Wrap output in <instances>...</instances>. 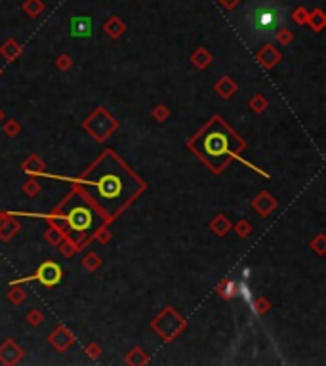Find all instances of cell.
I'll use <instances>...</instances> for the list:
<instances>
[{"instance_id": "cell-37", "label": "cell", "mask_w": 326, "mask_h": 366, "mask_svg": "<svg viewBox=\"0 0 326 366\" xmlns=\"http://www.w3.org/2000/svg\"><path fill=\"white\" fill-rule=\"evenodd\" d=\"M307 17H309V10L305 6H298V8L292 10V21L296 25H300V27H304L305 23H307Z\"/></svg>"}, {"instance_id": "cell-23", "label": "cell", "mask_w": 326, "mask_h": 366, "mask_svg": "<svg viewBox=\"0 0 326 366\" xmlns=\"http://www.w3.org/2000/svg\"><path fill=\"white\" fill-rule=\"evenodd\" d=\"M19 231H21V223H19V221L10 214L8 221H6V223L2 225V229H0V240L8 242V240H11V238L15 237Z\"/></svg>"}, {"instance_id": "cell-6", "label": "cell", "mask_w": 326, "mask_h": 366, "mask_svg": "<svg viewBox=\"0 0 326 366\" xmlns=\"http://www.w3.org/2000/svg\"><path fill=\"white\" fill-rule=\"evenodd\" d=\"M149 326H151V330L159 336V338H163V342L172 344L177 336L185 332L187 321H185L179 313L175 311L172 305H166L163 311L159 313L151 323H149Z\"/></svg>"}, {"instance_id": "cell-16", "label": "cell", "mask_w": 326, "mask_h": 366, "mask_svg": "<svg viewBox=\"0 0 326 366\" xmlns=\"http://www.w3.org/2000/svg\"><path fill=\"white\" fill-rule=\"evenodd\" d=\"M189 61L195 65L198 71H204V69H208V67L212 65V61H214V55H212V52H210L208 48H204V46H198V48H195V50L191 52V55H189Z\"/></svg>"}, {"instance_id": "cell-40", "label": "cell", "mask_w": 326, "mask_h": 366, "mask_svg": "<svg viewBox=\"0 0 326 366\" xmlns=\"http://www.w3.org/2000/svg\"><path fill=\"white\" fill-rule=\"evenodd\" d=\"M57 250H59V254H61V256H63V258H73V256H75L76 254V250H75V246H73V244H71V242H69V240H61V244H59V246H57Z\"/></svg>"}, {"instance_id": "cell-8", "label": "cell", "mask_w": 326, "mask_h": 366, "mask_svg": "<svg viewBox=\"0 0 326 366\" xmlns=\"http://www.w3.org/2000/svg\"><path fill=\"white\" fill-rule=\"evenodd\" d=\"M76 342L75 332L65 326V324H57L54 330L48 334V344L52 349H55L57 353H67V349H71Z\"/></svg>"}, {"instance_id": "cell-12", "label": "cell", "mask_w": 326, "mask_h": 366, "mask_svg": "<svg viewBox=\"0 0 326 366\" xmlns=\"http://www.w3.org/2000/svg\"><path fill=\"white\" fill-rule=\"evenodd\" d=\"M69 32H71L73 38H90L92 36V17H88V15L71 17Z\"/></svg>"}, {"instance_id": "cell-10", "label": "cell", "mask_w": 326, "mask_h": 366, "mask_svg": "<svg viewBox=\"0 0 326 366\" xmlns=\"http://www.w3.org/2000/svg\"><path fill=\"white\" fill-rule=\"evenodd\" d=\"M23 355H25L23 347L13 338H6L0 344V365H6V366L17 365L23 359Z\"/></svg>"}, {"instance_id": "cell-13", "label": "cell", "mask_w": 326, "mask_h": 366, "mask_svg": "<svg viewBox=\"0 0 326 366\" xmlns=\"http://www.w3.org/2000/svg\"><path fill=\"white\" fill-rule=\"evenodd\" d=\"M23 55V46L15 38H8L0 44V57L6 61V63H13L17 61Z\"/></svg>"}, {"instance_id": "cell-42", "label": "cell", "mask_w": 326, "mask_h": 366, "mask_svg": "<svg viewBox=\"0 0 326 366\" xmlns=\"http://www.w3.org/2000/svg\"><path fill=\"white\" fill-rule=\"evenodd\" d=\"M239 294H242V296H244V300H246V302H250V300H252L250 290H248V286H246L244 282H239Z\"/></svg>"}, {"instance_id": "cell-43", "label": "cell", "mask_w": 326, "mask_h": 366, "mask_svg": "<svg viewBox=\"0 0 326 366\" xmlns=\"http://www.w3.org/2000/svg\"><path fill=\"white\" fill-rule=\"evenodd\" d=\"M8 217H10V212H4V210H0V229H2V225L8 221Z\"/></svg>"}, {"instance_id": "cell-20", "label": "cell", "mask_w": 326, "mask_h": 366, "mask_svg": "<svg viewBox=\"0 0 326 366\" xmlns=\"http://www.w3.org/2000/svg\"><path fill=\"white\" fill-rule=\"evenodd\" d=\"M124 363H126L128 366H147L149 363H151V355H149L143 347L136 345V347H132L130 351L126 353Z\"/></svg>"}, {"instance_id": "cell-39", "label": "cell", "mask_w": 326, "mask_h": 366, "mask_svg": "<svg viewBox=\"0 0 326 366\" xmlns=\"http://www.w3.org/2000/svg\"><path fill=\"white\" fill-rule=\"evenodd\" d=\"M55 67L59 69V71H63V73H67L71 67H73V57L67 54H59L57 57H55Z\"/></svg>"}, {"instance_id": "cell-30", "label": "cell", "mask_w": 326, "mask_h": 366, "mask_svg": "<svg viewBox=\"0 0 326 366\" xmlns=\"http://www.w3.org/2000/svg\"><path fill=\"white\" fill-rule=\"evenodd\" d=\"M21 122L15 119H6L2 120V132L6 138H17L21 134Z\"/></svg>"}, {"instance_id": "cell-3", "label": "cell", "mask_w": 326, "mask_h": 366, "mask_svg": "<svg viewBox=\"0 0 326 366\" xmlns=\"http://www.w3.org/2000/svg\"><path fill=\"white\" fill-rule=\"evenodd\" d=\"M11 215H27V217H40L46 221H55L61 227L65 238L75 246L76 252H82L92 242V233L98 229L101 219L96 206L88 200L78 185H71V191L52 208V212H10Z\"/></svg>"}, {"instance_id": "cell-28", "label": "cell", "mask_w": 326, "mask_h": 366, "mask_svg": "<svg viewBox=\"0 0 326 366\" xmlns=\"http://www.w3.org/2000/svg\"><path fill=\"white\" fill-rule=\"evenodd\" d=\"M21 8L29 17H38L46 10V4H44V0H25Z\"/></svg>"}, {"instance_id": "cell-15", "label": "cell", "mask_w": 326, "mask_h": 366, "mask_svg": "<svg viewBox=\"0 0 326 366\" xmlns=\"http://www.w3.org/2000/svg\"><path fill=\"white\" fill-rule=\"evenodd\" d=\"M214 92H216L221 99H231V97L239 92V84H237L235 78H231V76L225 75V76H221L216 84H214Z\"/></svg>"}, {"instance_id": "cell-45", "label": "cell", "mask_w": 326, "mask_h": 366, "mask_svg": "<svg viewBox=\"0 0 326 366\" xmlns=\"http://www.w3.org/2000/svg\"><path fill=\"white\" fill-rule=\"evenodd\" d=\"M0 76H2V67H0Z\"/></svg>"}, {"instance_id": "cell-5", "label": "cell", "mask_w": 326, "mask_h": 366, "mask_svg": "<svg viewBox=\"0 0 326 366\" xmlns=\"http://www.w3.org/2000/svg\"><path fill=\"white\" fill-rule=\"evenodd\" d=\"M120 122L103 105L96 107L86 119L82 120V130L86 132L88 136L98 143H103L107 141L117 130H119Z\"/></svg>"}, {"instance_id": "cell-41", "label": "cell", "mask_w": 326, "mask_h": 366, "mask_svg": "<svg viewBox=\"0 0 326 366\" xmlns=\"http://www.w3.org/2000/svg\"><path fill=\"white\" fill-rule=\"evenodd\" d=\"M216 2L219 4V6H221V8H223V10L231 11V10H235V8L239 6L242 0H216Z\"/></svg>"}, {"instance_id": "cell-38", "label": "cell", "mask_w": 326, "mask_h": 366, "mask_svg": "<svg viewBox=\"0 0 326 366\" xmlns=\"http://www.w3.org/2000/svg\"><path fill=\"white\" fill-rule=\"evenodd\" d=\"M84 353L88 355V359L98 361L99 357H101V353H103V349H101V345H99L98 342H90V344H86V347H84Z\"/></svg>"}, {"instance_id": "cell-4", "label": "cell", "mask_w": 326, "mask_h": 366, "mask_svg": "<svg viewBox=\"0 0 326 366\" xmlns=\"http://www.w3.org/2000/svg\"><path fill=\"white\" fill-rule=\"evenodd\" d=\"M284 8L277 6L275 0H258V4L246 11V23L248 31L254 36H267L273 34L284 23Z\"/></svg>"}, {"instance_id": "cell-29", "label": "cell", "mask_w": 326, "mask_h": 366, "mask_svg": "<svg viewBox=\"0 0 326 366\" xmlns=\"http://www.w3.org/2000/svg\"><path fill=\"white\" fill-rule=\"evenodd\" d=\"M273 303L265 298V296H258V298H254L252 300V311L256 313L258 317H265L267 313L271 311Z\"/></svg>"}, {"instance_id": "cell-14", "label": "cell", "mask_w": 326, "mask_h": 366, "mask_svg": "<svg viewBox=\"0 0 326 366\" xmlns=\"http://www.w3.org/2000/svg\"><path fill=\"white\" fill-rule=\"evenodd\" d=\"M103 32L107 34L109 38H113V40H117V38H120L124 32H126V29H128V25L124 23V19L120 17V15H109L107 19H105V23H103Z\"/></svg>"}, {"instance_id": "cell-19", "label": "cell", "mask_w": 326, "mask_h": 366, "mask_svg": "<svg viewBox=\"0 0 326 366\" xmlns=\"http://www.w3.org/2000/svg\"><path fill=\"white\" fill-rule=\"evenodd\" d=\"M208 229L216 235V237H225L229 231L233 229V223H231V219H229L225 214H216L212 219H210V223H208Z\"/></svg>"}, {"instance_id": "cell-25", "label": "cell", "mask_w": 326, "mask_h": 366, "mask_svg": "<svg viewBox=\"0 0 326 366\" xmlns=\"http://www.w3.org/2000/svg\"><path fill=\"white\" fill-rule=\"evenodd\" d=\"M113 240V231H111V227L109 223H101V225L92 233V242H98V244H109Z\"/></svg>"}, {"instance_id": "cell-18", "label": "cell", "mask_w": 326, "mask_h": 366, "mask_svg": "<svg viewBox=\"0 0 326 366\" xmlns=\"http://www.w3.org/2000/svg\"><path fill=\"white\" fill-rule=\"evenodd\" d=\"M216 294L221 298V300L231 302L233 298H237V296H239V282H235L233 279L225 277L223 280H219V282H217Z\"/></svg>"}, {"instance_id": "cell-26", "label": "cell", "mask_w": 326, "mask_h": 366, "mask_svg": "<svg viewBox=\"0 0 326 366\" xmlns=\"http://www.w3.org/2000/svg\"><path fill=\"white\" fill-rule=\"evenodd\" d=\"M101 263H103V259H101V256H98L96 252H88L86 256L82 258V261H80L82 269L88 271V273H96V271L101 267Z\"/></svg>"}, {"instance_id": "cell-22", "label": "cell", "mask_w": 326, "mask_h": 366, "mask_svg": "<svg viewBox=\"0 0 326 366\" xmlns=\"http://www.w3.org/2000/svg\"><path fill=\"white\" fill-rule=\"evenodd\" d=\"M313 32H323L326 27V13L323 11V8H315V10L309 11V17L305 23Z\"/></svg>"}, {"instance_id": "cell-7", "label": "cell", "mask_w": 326, "mask_h": 366, "mask_svg": "<svg viewBox=\"0 0 326 366\" xmlns=\"http://www.w3.org/2000/svg\"><path fill=\"white\" fill-rule=\"evenodd\" d=\"M63 279V269L59 267V263H55L54 259H46L42 261L36 271L29 277H21V279L10 280V284H25V282H40L44 288H54Z\"/></svg>"}, {"instance_id": "cell-21", "label": "cell", "mask_w": 326, "mask_h": 366, "mask_svg": "<svg viewBox=\"0 0 326 366\" xmlns=\"http://www.w3.org/2000/svg\"><path fill=\"white\" fill-rule=\"evenodd\" d=\"M42 238L50 244V246L57 248L61 244V240H65V235H63L61 227L57 225L55 221H48V227H46V231H44Z\"/></svg>"}, {"instance_id": "cell-17", "label": "cell", "mask_w": 326, "mask_h": 366, "mask_svg": "<svg viewBox=\"0 0 326 366\" xmlns=\"http://www.w3.org/2000/svg\"><path fill=\"white\" fill-rule=\"evenodd\" d=\"M44 170H46V162H44L36 153L27 155V159L21 162V172L29 174V176H33V178H38Z\"/></svg>"}, {"instance_id": "cell-24", "label": "cell", "mask_w": 326, "mask_h": 366, "mask_svg": "<svg viewBox=\"0 0 326 366\" xmlns=\"http://www.w3.org/2000/svg\"><path fill=\"white\" fill-rule=\"evenodd\" d=\"M6 298H8V302H10L11 305L19 307V305L25 303V300H27V292L21 288V284H10V288L6 292Z\"/></svg>"}, {"instance_id": "cell-33", "label": "cell", "mask_w": 326, "mask_h": 366, "mask_svg": "<svg viewBox=\"0 0 326 366\" xmlns=\"http://www.w3.org/2000/svg\"><path fill=\"white\" fill-rule=\"evenodd\" d=\"M25 321L29 323V326L36 328V326H40V324L46 321V317H44V313L40 311V309L33 307V309H29V311L25 313Z\"/></svg>"}, {"instance_id": "cell-11", "label": "cell", "mask_w": 326, "mask_h": 366, "mask_svg": "<svg viewBox=\"0 0 326 366\" xmlns=\"http://www.w3.org/2000/svg\"><path fill=\"white\" fill-rule=\"evenodd\" d=\"M250 206H252V210L258 212L260 217H269V215L277 210L279 202H277V198H275L269 191H260V193L252 198Z\"/></svg>"}, {"instance_id": "cell-9", "label": "cell", "mask_w": 326, "mask_h": 366, "mask_svg": "<svg viewBox=\"0 0 326 366\" xmlns=\"http://www.w3.org/2000/svg\"><path fill=\"white\" fill-rule=\"evenodd\" d=\"M256 61L260 63L261 69L265 71H273L277 65L283 61V52L271 42H265L260 50L256 52Z\"/></svg>"}, {"instance_id": "cell-36", "label": "cell", "mask_w": 326, "mask_h": 366, "mask_svg": "<svg viewBox=\"0 0 326 366\" xmlns=\"http://www.w3.org/2000/svg\"><path fill=\"white\" fill-rule=\"evenodd\" d=\"M233 227H235V233H237L240 238H248L252 233V229H254L250 223V219H246V217H240Z\"/></svg>"}, {"instance_id": "cell-35", "label": "cell", "mask_w": 326, "mask_h": 366, "mask_svg": "<svg viewBox=\"0 0 326 366\" xmlns=\"http://www.w3.org/2000/svg\"><path fill=\"white\" fill-rule=\"evenodd\" d=\"M151 117H153L155 122L163 124V122H166V120L170 119V109L166 107V105H163V103H159V105H155V107H153Z\"/></svg>"}, {"instance_id": "cell-2", "label": "cell", "mask_w": 326, "mask_h": 366, "mask_svg": "<svg viewBox=\"0 0 326 366\" xmlns=\"http://www.w3.org/2000/svg\"><path fill=\"white\" fill-rule=\"evenodd\" d=\"M248 147L246 140L240 136L239 132L229 126V122L221 115H214L204 122L202 128H198L187 140V149L195 155L198 161L206 166L214 176L223 174L233 161H240L242 164L250 166L252 170L269 178V174L260 170L258 166L250 164L240 157V153Z\"/></svg>"}, {"instance_id": "cell-1", "label": "cell", "mask_w": 326, "mask_h": 366, "mask_svg": "<svg viewBox=\"0 0 326 366\" xmlns=\"http://www.w3.org/2000/svg\"><path fill=\"white\" fill-rule=\"evenodd\" d=\"M40 176L78 185L88 200L96 206L101 219L109 225L115 223L147 191V182L136 170H132L130 164L113 149H105L76 178L54 176L48 172H42Z\"/></svg>"}, {"instance_id": "cell-27", "label": "cell", "mask_w": 326, "mask_h": 366, "mask_svg": "<svg viewBox=\"0 0 326 366\" xmlns=\"http://www.w3.org/2000/svg\"><path fill=\"white\" fill-rule=\"evenodd\" d=\"M248 109L254 111L256 115H261V113H265L267 107H269V101H267V97L263 96V94H254V96L248 99Z\"/></svg>"}, {"instance_id": "cell-34", "label": "cell", "mask_w": 326, "mask_h": 366, "mask_svg": "<svg viewBox=\"0 0 326 366\" xmlns=\"http://www.w3.org/2000/svg\"><path fill=\"white\" fill-rule=\"evenodd\" d=\"M40 189H42V187H40V183H38V180L33 178V176H31V178L21 185V191L27 194V196H31V198L40 193Z\"/></svg>"}, {"instance_id": "cell-44", "label": "cell", "mask_w": 326, "mask_h": 366, "mask_svg": "<svg viewBox=\"0 0 326 366\" xmlns=\"http://www.w3.org/2000/svg\"><path fill=\"white\" fill-rule=\"evenodd\" d=\"M2 120H4V111L0 109V124H2Z\"/></svg>"}, {"instance_id": "cell-32", "label": "cell", "mask_w": 326, "mask_h": 366, "mask_svg": "<svg viewBox=\"0 0 326 366\" xmlns=\"http://www.w3.org/2000/svg\"><path fill=\"white\" fill-rule=\"evenodd\" d=\"M273 36H275V42L281 44V46H288L294 40V32L288 27H279L277 31L273 32Z\"/></svg>"}, {"instance_id": "cell-31", "label": "cell", "mask_w": 326, "mask_h": 366, "mask_svg": "<svg viewBox=\"0 0 326 366\" xmlns=\"http://www.w3.org/2000/svg\"><path fill=\"white\" fill-rule=\"evenodd\" d=\"M309 248L315 252L317 256H325L326 254V235L325 233H317L315 237L309 240Z\"/></svg>"}]
</instances>
